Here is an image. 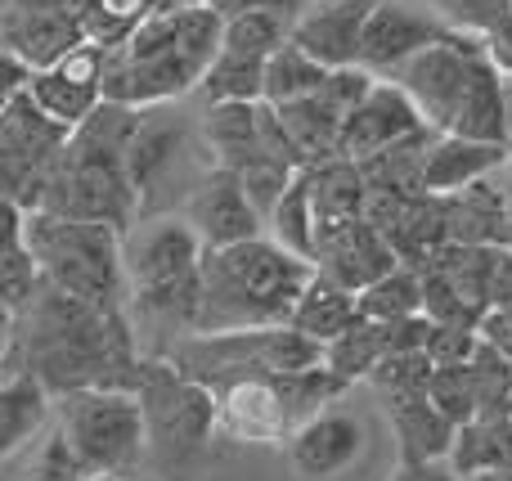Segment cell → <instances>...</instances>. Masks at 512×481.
Instances as JSON below:
<instances>
[{
    "label": "cell",
    "mask_w": 512,
    "mask_h": 481,
    "mask_svg": "<svg viewBox=\"0 0 512 481\" xmlns=\"http://www.w3.org/2000/svg\"><path fill=\"white\" fill-rule=\"evenodd\" d=\"M18 320V369L41 378L50 396L77 387H126L135 392L140 365L126 306H95L41 284Z\"/></svg>",
    "instance_id": "1"
},
{
    "label": "cell",
    "mask_w": 512,
    "mask_h": 481,
    "mask_svg": "<svg viewBox=\"0 0 512 481\" xmlns=\"http://www.w3.org/2000/svg\"><path fill=\"white\" fill-rule=\"evenodd\" d=\"M225 18L207 0L149 9L104 54V99L117 104H171L198 86L203 68L221 50Z\"/></svg>",
    "instance_id": "2"
},
{
    "label": "cell",
    "mask_w": 512,
    "mask_h": 481,
    "mask_svg": "<svg viewBox=\"0 0 512 481\" xmlns=\"http://www.w3.org/2000/svg\"><path fill=\"white\" fill-rule=\"evenodd\" d=\"M315 261L279 248L274 239H243L230 248L203 252L198 266V311L194 333L256 329V324H288Z\"/></svg>",
    "instance_id": "3"
},
{
    "label": "cell",
    "mask_w": 512,
    "mask_h": 481,
    "mask_svg": "<svg viewBox=\"0 0 512 481\" xmlns=\"http://www.w3.org/2000/svg\"><path fill=\"white\" fill-rule=\"evenodd\" d=\"M198 266H203V243L189 230L185 216H162V221L131 225L122 243L126 306H131V315L162 324V329L194 333Z\"/></svg>",
    "instance_id": "4"
},
{
    "label": "cell",
    "mask_w": 512,
    "mask_h": 481,
    "mask_svg": "<svg viewBox=\"0 0 512 481\" xmlns=\"http://www.w3.org/2000/svg\"><path fill=\"white\" fill-rule=\"evenodd\" d=\"M346 392L324 365L292 374H234L212 383L216 428L239 446H283L315 410L333 405Z\"/></svg>",
    "instance_id": "5"
},
{
    "label": "cell",
    "mask_w": 512,
    "mask_h": 481,
    "mask_svg": "<svg viewBox=\"0 0 512 481\" xmlns=\"http://www.w3.org/2000/svg\"><path fill=\"white\" fill-rule=\"evenodd\" d=\"M23 243L41 266V279L59 293L95 306H126L122 230L104 221H72L54 212L23 216Z\"/></svg>",
    "instance_id": "6"
},
{
    "label": "cell",
    "mask_w": 512,
    "mask_h": 481,
    "mask_svg": "<svg viewBox=\"0 0 512 481\" xmlns=\"http://www.w3.org/2000/svg\"><path fill=\"white\" fill-rule=\"evenodd\" d=\"M32 212L72 216V221H104L117 225V230H131L140 198H135L131 180H126L122 153L68 131V140L59 144V153H54L50 171L41 180Z\"/></svg>",
    "instance_id": "7"
},
{
    "label": "cell",
    "mask_w": 512,
    "mask_h": 481,
    "mask_svg": "<svg viewBox=\"0 0 512 481\" xmlns=\"http://www.w3.org/2000/svg\"><path fill=\"white\" fill-rule=\"evenodd\" d=\"M54 428L68 437L86 473L126 477L149 450L140 396L126 387H77L54 396Z\"/></svg>",
    "instance_id": "8"
},
{
    "label": "cell",
    "mask_w": 512,
    "mask_h": 481,
    "mask_svg": "<svg viewBox=\"0 0 512 481\" xmlns=\"http://www.w3.org/2000/svg\"><path fill=\"white\" fill-rule=\"evenodd\" d=\"M144 410V437H149L158 464L189 468L207 450L216 432V396L207 383L176 365L171 356L144 360L140 383H135Z\"/></svg>",
    "instance_id": "9"
},
{
    "label": "cell",
    "mask_w": 512,
    "mask_h": 481,
    "mask_svg": "<svg viewBox=\"0 0 512 481\" xmlns=\"http://www.w3.org/2000/svg\"><path fill=\"white\" fill-rule=\"evenodd\" d=\"M198 383H221L234 374H292V369L324 365V347L297 333L292 324H256V329L185 333L167 351Z\"/></svg>",
    "instance_id": "10"
},
{
    "label": "cell",
    "mask_w": 512,
    "mask_h": 481,
    "mask_svg": "<svg viewBox=\"0 0 512 481\" xmlns=\"http://www.w3.org/2000/svg\"><path fill=\"white\" fill-rule=\"evenodd\" d=\"M477 54H481V36H463V32L445 27L432 45L414 50L400 68H391L387 77L409 95V104L418 108L423 126H432V131L441 135V131H450L454 113H459Z\"/></svg>",
    "instance_id": "11"
},
{
    "label": "cell",
    "mask_w": 512,
    "mask_h": 481,
    "mask_svg": "<svg viewBox=\"0 0 512 481\" xmlns=\"http://www.w3.org/2000/svg\"><path fill=\"white\" fill-rule=\"evenodd\" d=\"M104 45L81 41L77 50H68L50 68L27 72V99L41 108L50 122H59L63 131L81 126L90 117V108L104 99Z\"/></svg>",
    "instance_id": "12"
},
{
    "label": "cell",
    "mask_w": 512,
    "mask_h": 481,
    "mask_svg": "<svg viewBox=\"0 0 512 481\" xmlns=\"http://www.w3.org/2000/svg\"><path fill=\"white\" fill-rule=\"evenodd\" d=\"M86 41V27L59 0H18L0 9V54L18 59L27 72L50 68Z\"/></svg>",
    "instance_id": "13"
},
{
    "label": "cell",
    "mask_w": 512,
    "mask_h": 481,
    "mask_svg": "<svg viewBox=\"0 0 512 481\" xmlns=\"http://www.w3.org/2000/svg\"><path fill=\"white\" fill-rule=\"evenodd\" d=\"M423 131H432V126H423V117H418V108L409 104V95L387 77V81H373L369 95L346 113L337 153L351 162H369V158H378V153L396 149V144L414 140V135H423Z\"/></svg>",
    "instance_id": "14"
},
{
    "label": "cell",
    "mask_w": 512,
    "mask_h": 481,
    "mask_svg": "<svg viewBox=\"0 0 512 481\" xmlns=\"http://www.w3.org/2000/svg\"><path fill=\"white\" fill-rule=\"evenodd\" d=\"M283 446H288V464L297 477L328 481V477L346 473V468H355V459L369 446V428H364L360 414L342 410V405H324Z\"/></svg>",
    "instance_id": "15"
},
{
    "label": "cell",
    "mask_w": 512,
    "mask_h": 481,
    "mask_svg": "<svg viewBox=\"0 0 512 481\" xmlns=\"http://www.w3.org/2000/svg\"><path fill=\"white\" fill-rule=\"evenodd\" d=\"M310 261H315L319 275H328L333 284L351 288V293H360L364 284H373L378 275L400 266L391 243L364 216L315 225V252H310Z\"/></svg>",
    "instance_id": "16"
},
{
    "label": "cell",
    "mask_w": 512,
    "mask_h": 481,
    "mask_svg": "<svg viewBox=\"0 0 512 481\" xmlns=\"http://www.w3.org/2000/svg\"><path fill=\"white\" fill-rule=\"evenodd\" d=\"M185 221H189V230L198 234L203 252L256 239L261 225H265L261 212H256V207L248 203V194H243L239 171H230V167H212L203 180H198V189L189 194Z\"/></svg>",
    "instance_id": "17"
},
{
    "label": "cell",
    "mask_w": 512,
    "mask_h": 481,
    "mask_svg": "<svg viewBox=\"0 0 512 481\" xmlns=\"http://www.w3.org/2000/svg\"><path fill=\"white\" fill-rule=\"evenodd\" d=\"M373 0H315L306 14L292 23L288 41L301 54H310L324 68H346L360 54V32Z\"/></svg>",
    "instance_id": "18"
},
{
    "label": "cell",
    "mask_w": 512,
    "mask_h": 481,
    "mask_svg": "<svg viewBox=\"0 0 512 481\" xmlns=\"http://www.w3.org/2000/svg\"><path fill=\"white\" fill-rule=\"evenodd\" d=\"M441 32H445L441 23H432V18H423V14H414V9L396 5V0H373L369 18H364L360 54H355V63L382 77V72L400 68V63H405L414 50L432 45Z\"/></svg>",
    "instance_id": "19"
},
{
    "label": "cell",
    "mask_w": 512,
    "mask_h": 481,
    "mask_svg": "<svg viewBox=\"0 0 512 481\" xmlns=\"http://www.w3.org/2000/svg\"><path fill=\"white\" fill-rule=\"evenodd\" d=\"M508 162V144H490V140H468V135H432L423 153V171H418V185L423 194L450 198L459 189L486 180L490 171H499Z\"/></svg>",
    "instance_id": "20"
},
{
    "label": "cell",
    "mask_w": 512,
    "mask_h": 481,
    "mask_svg": "<svg viewBox=\"0 0 512 481\" xmlns=\"http://www.w3.org/2000/svg\"><path fill=\"white\" fill-rule=\"evenodd\" d=\"M450 135H468V140H490V144L512 140L508 77L490 63L486 45H481V54L472 59V77H468V90H463L459 113H454V122H450Z\"/></svg>",
    "instance_id": "21"
},
{
    "label": "cell",
    "mask_w": 512,
    "mask_h": 481,
    "mask_svg": "<svg viewBox=\"0 0 512 481\" xmlns=\"http://www.w3.org/2000/svg\"><path fill=\"white\" fill-rule=\"evenodd\" d=\"M445 464L454 468V477L512 473V419H508V410L472 414L468 423H459Z\"/></svg>",
    "instance_id": "22"
},
{
    "label": "cell",
    "mask_w": 512,
    "mask_h": 481,
    "mask_svg": "<svg viewBox=\"0 0 512 481\" xmlns=\"http://www.w3.org/2000/svg\"><path fill=\"white\" fill-rule=\"evenodd\" d=\"M387 401V419L396 428L400 441V459L418 464V459H445L454 441V423L427 401V392H391Z\"/></svg>",
    "instance_id": "23"
},
{
    "label": "cell",
    "mask_w": 512,
    "mask_h": 481,
    "mask_svg": "<svg viewBox=\"0 0 512 481\" xmlns=\"http://www.w3.org/2000/svg\"><path fill=\"white\" fill-rule=\"evenodd\" d=\"M45 419H50V392L41 387V378L27 369L0 374V464L36 437Z\"/></svg>",
    "instance_id": "24"
},
{
    "label": "cell",
    "mask_w": 512,
    "mask_h": 481,
    "mask_svg": "<svg viewBox=\"0 0 512 481\" xmlns=\"http://www.w3.org/2000/svg\"><path fill=\"white\" fill-rule=\"evenodd\" d=\"M203 140L216 153V167L239 171L261 149V99H230V104H207Z\"/></svg>",
    "instance_id": "25"
},
{
    "label": "cell",
    "mask_w": 512,
    "mask_h": 481,
    "mask_svg": "<svg viewBox=\"0 0 512 481\" xmlns=\"http://www.w3.org/2000/svg\"><path fill=\"white\" fill-rule=\"evenodd\" d=\"M274 113H279V122H283V131H288L292 149H297L301 167H315V162L337 158V144H342V117H337L319 95L274 104Z\"/></svg>",
    "instance_id": "26"
},
{
    "label": "cell",
    "mask_w": 512,
    "mask_h": 481,
    "mask_svg": "<svg viewBox=\"0 0 512 481\" xmlns=\"http://www.w3.org/2000/svg\"><path fill=\"white\" fill-rule=\"evenodd\" d=\"M355 293L351 288H342V284H333L328 275H310L306 279V288H301V297H297V306H292V329L297 333H306L310 342H333L337 333L346 329V324L355 320Z\"/></svg>",
    "instance_id": "27"
},
{
    "label": "cell",
    "mask_w": 512,
    "mask_h": 481,
    "mask_svg": "<svg viewBox=\"0 0 512 481\" xmlns=\"http://www.w3.org/2000/svg\"><path fill=\"white\" fill-rule=\"evenodd\" d=\"M306 185H310V212H315V225L328 221H351L364 207V171L360 162L351 158H328L306 167Z\"/></svg>",
    "instance_id": "28"
},
{
    "label": "cell",
    "mask_w": 512,
    "mask_h": 481,
    "mask_svg": "<svg viewBox=\"0 0 512 481\" xmlns=\"http://www.w3.org/2000/svg\"><path fill=\"white\" fill-rule=\"evenodd\" d=\"M355 311L373 324L409 320V315L423 311V279H418L409 266L387 270V275H378L373 284H364L360 293H355Z\"/></svg>",
    "instance_id": "29"
},
{
    "label": "cell",
    "mask_w": 512,
    "mask_h": 481,
    "mask_svg": "<svg viewBox=\"0 0 512 481\" xmlns=\"http://www.w3.org/2000/svg\"><path fill=\"white\" fill-rule=\"evenodd\" d=\"M378 360H382V324L364 320V315H355L333 342H324V369L342 378L346 387L355 378H369Z\"/></svg>",
    "instance_id": "30"
},
{
    "label": "cell",
    "mask_w": 512,
    "mask_h": 481,
    "mask_svg": "<svg viewBox=\"0 0 512 481\" xmlns=\"http://www.w3.org/2000/svg\"><path fill=\"white\" fill-rule=\"evenodd\" d=\"M324 63H315L310 54H301L292 41H283L279 50L265 59V72H261V99L265 104H288V99H306L319 90L324 81Z\"/></svg>",
    "instance_id": "31"
},
{
    "label": "cell",
    "mask_w": 512,
    "mask_h": 481,
    "mask_svg": "<svg viewBox=\"0 0 512 481\" xmlns=\"http://www.w3.org/2000/svg\"><path fill=\"white\" fill-rule=\"evenodd\" d=\"M261 72H265V59L216 50V59L198 77V90H203L207 104H230V99H248L252 104V99H261Z\"/></svg>",
    "instance_id": "32"
},
{
    "label": "cell",
    "mask_w": 512,
    "mask_h": 481,
    "mask_svg": "<svg viewBox=\"0 0 512 481\" xmlns=\"http://www.w3.org/2000/svg\"><path fill=\"white\" fill-rule=\"evenodd\" d=\"M265 225H274V243H279V248L310 261V252H315V212H310L306 167L292 176V185L283 189V198L274 203V212L265 216Z\"/></svg>",
    "instance_id": "33"
},
{
    "label": "cell",
    "mask_w": 512,
    "mask_h": 481,
    "mask_svg": "<svg viewBox=\"0 0 512 481\" xmlns=\"http://www.w3.org/2000/svg\"><path fill=\"white\" fill-rule=\"evenodd\" d=\"M292 23L283 14H270V9H252V14H234L225 18L221 32V50L234 54H252V59H270L283 41H288Z\"/></svg>",
    "instance_id": "34"
},
{
    "label": "cell",
    "mask_w": 512,
    "mask_h": 481,
    "mask_svg": "<svg viewBox=\"0 0 512 481\" xmlns=\"http://www.w3.org/2000/svg\"><path fill=\"white\" fill-rule=\"evenodd\" d=\"M297 171H301L297 162L274 158V153H256L252 162H243L239 167V185H243V194H248V203L261 212V221L274 212V203L283 198V189L292 185Z\"/></svg>",
    "instance_id": "35"
},
{
    "label": "cell",
    "mask_w": 512,
    "mask_h": 481,
    "mask_svg": "<svg viewBox=\"0 0 512 481\" xmlns=\"http://www.w3.org/2000/svg\"><path fill=\"white\" fill-rule=\"evenodd\" d=\"M427 401L445 414V419L459 428L468 423L472 414L481 410L477 405V383H472V369L468 365H436L432 378H427Z\"/></svg>",
    "instance_id": "36"
},
{
    "label": "cell",
    "mask_w": 512,
    "mask_h": 481,
    "mask_svg": "<svg viewBox=\"0 0 512 481\" xmlns=\"http://www.w3.org/2000/svg\"><path fill=\"white\" fill-rule=\"evenodd\" d=\"M41 266H36V257L27 252V243H18V248H9L5 257H0V315H23L27 306H32V297L41 293Z\"/></svg>",
    "instance_id": "37"
},
{
    "label": "cell",
    "mask_w": 512,
    "mask_h": 481,
    "mask_svg": "<svg viewBox=\"0 0 512 481\" xmlns=\"http://www.w3.org/2000/svg\"><path fill=\"white\" fill-rule=\"evenodd\" d=\"M149 9H153V0H90V9H86V41H99L108 50V45L122 41V36L131 32V27L140 23Z\"/></svg>",
    "instance_id": "38"
},
{
    "label": "cell",
    "mask_w": 512,
    "mask_h": 481,
    "mask_svg": "<svg viewBox=\"0 0 512 481\" xmlns=\"http://www.w3.org/2000/svg\"><path fill=\"white\" fill-rule=\"evenodd\" d=\"M86 477H90L86 464H81L77 450L68 446V437H63L59 428L45 432L32 464H27V481H86Z\"/></svg>",
    "instance_id": "39"
},
{
    "label": "cell",
    "mask_w": 512,
    "mask_h": 481,
    "mask_svg": "<svg viewBox=\"0 0 512 481\" xmlns=\"http://www.w3.org/2000/svg\"><path fill=\"white\" fill-rule=\"evenodd\" d=\"M436 14L450 23V32L486 36L512 14V0H432Z\"/></svg>",
    "instance_id": "40"
},
{
    "label": "cell",
    "mask_w": 512,
    "mask_h": 481,
    "mask_svg": "<svg viewBox=\"0 0 512 481\" xmlns=\"http://www.w3.org/2000/svg\"><path fill=\"white\" fill-rule=\"evenodd\" d=\"M369 86H373V72L360 68V63H346V68H328L324 72V81H319L315 95L346 122V113H351V108L369 95Z\"/></svg>",
    "instance_id": "41"
},
{
    "label": "cell",
    "mask_w": 512,
    "mask_h": 481,
    "mask_svg": "<svg viewBox=\"0 0 512 481\" xmlns=\"http://www.w3.org/2000/svg\"><path fill=\"white\" fill-rule=\"evenodd\" d=\"M221 18H234V14H252V9H270V14H283L288 23H297L315 0H207Z\"/></svg>",
    "instance_id": "42"
},
{
    "label": "cell",
    "mask_w": 512,
    "mask_h": 481,
    "mask_svg": "<svg viewBox=\"0 0 512 481\" xmlns=\"http://www.w3.org/2000/svg\"><path fill=\"white\" fill-rule=\"evenodd\" d=\"M387 481H463V477H454V468L445 464V459H418V464H405V459H400L396 473Z\"/></svg>",
    "instance_id": "43"
},
{
    "label": "cell",
    "mask_w": 512,
    "mask_h": 481,
    "mask_svg": "<svg viewBox=\"0 0 512 481\" xmlns=\"http://www.w3.org/2000/svg\"><path fill=\"white\" fill-rule=\"evenodd\" d=\"M481 45H486V54H490V63H495L499 72L512 81V14L504 18V23L495 27V32H486L481 36Z\"/></svg>",
    "instance_id": "44"
},
{
    "label": "cell",
    "mask_w": 512,
    "mask_h": 481,
    "mask_svg": "<svg viewBox=\"0 0 512 481\" xmlns=\"http://www.w3.org/2000/svg\"><path fill=\"white\" fill-rule=\"evenodd\" d=\"M23 216L27 212L14 203V198H0V257L23 243Z\"/></svg>",
    "instance_id": "45"
},
{
    "label": "cell",
    "mask_w": 512,
    "mask_h": 481,
    "mask_svg": "<svg viewBox=\"0 0 512 481\" xmlns=\"http://www.w3.org/2000/svg\"><path fill=\"white\" fill-rule=\"evenodd\" d=\"M86 481H122V477H113V473H90Z\"/></svg>",
    "instance_id": "46"
},
{
    "label": "cell",
    "mask_w": 512,
    "mask_h": 481,
    "mask_svg": "<svg viewBox=\"0 0 512 481\" xmlns=\"http://www.w3.org/2000/svg\"><path fill=\"white\" fill-rule=\"evenodd\" d=\"M9 5H18V0H0V9H9Z\"/></svg>",
    "instance_id": "47"
}]
</instances>
